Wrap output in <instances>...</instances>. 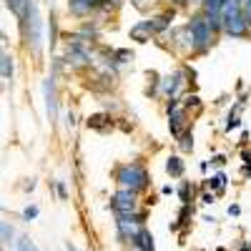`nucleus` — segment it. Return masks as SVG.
<instances>
[{
    "instance_id": "nucleus-10",
    "label": "nucleus",
    "mask_w": 251,
    "mask_h": 251,
    "mask_svg": "<svg viewBox=\"0 0 251 251\" xmlns=\"http://www.w3.org/2000/svg\"><path fill=\"white\" fill-rule=\"evenodd\" d=\"M171 18H174V13H166V15H156V18H151L149 23H151L153 33H161V30L169 28V20H171Z\"/></svg>"
},
{
    "instance_id": "nucleus-7",
    "label": "nucleus",
    "mask_w": 251,
    "mask_h": 251,
    "mask_svg": "<svg viewBox=\"0 0 251 251\" xmlns=\"http://www.w3.org/2000/svg\"><path fill=\"white\" fill-rule=\"evenodd\" d=\"M5 5L20 18V20H25L28 15H30V0H5Z\"/></svg>"
},
{
    "instance_id": "nucleus-14",
    "label": "nucleus",
    "mask_w": 251,
    "mask_h": 251,
    "mask_svg": "<svg viewBox=\"0 0 251 251\" xmlns=\"http://www.w3.org/2000/svg\"><path fill=\"white\" fill-rule=\"evenodd\" d=\"M18 251H38V246H35L30 239H20V241H18Z\"/></svg>"
},
{
    "instance_id": "nucleus-18",
    "label": "nucleus",
    "mask_w": 251,
    "mask_h": 251,
    "mask_svg": "<svg viewBox=\"0 0 251 251\" xmlns=\"http://www.w3.org/2000/svg\"><path fill=\"white\" fill-rule=\"evenodd\" d=\"M116 55L126 63V60H133V53H128V50H116Z\"/></svg>"
},
{
    "instance_id": "nucleus-22",
    "label": "nucleus",
    "mask_w": 251,
    "mask_h": 251,
    "mask_svg": "<svg viewBox=\"0 0 251 251\" xmlns=\"http://www.w3.org/2000/svg\"><path fill=\"white\" fill-rule=\"evenodd\" d=\"M68 251H78V249H75V246H73V244H68Z\"/></svg>"
},
{
    "instance_id": "nucleus-12",
    "label": "nucleus",
    "mask_w": 251,
    "mask_h": 251,
    "mask_svg": "<svg viewBox=\"0 0 251 251\" xmlns=\"http://www.w3.org/2000/svg\"><path fill=\"white\" fill-rule=\"evenodd\" d=\"M13 58L8 55V53H3V78L8 80L10 78V73H13V63H10Z\"/></svg>"
},
{
    "instance_id": "nucleus-5",
    "label": "nucleus",
    "mask_w": 251,
    "mask_h": 251,
    "mask_svg": "<svg viewBox=\"0 0 251 251\" xmlns=\"http://www.w3.org/2000/svg\"><path fill=\"white\" fill-rule=\"evenodd\" d=\"M43 93H46V111H48V116H50V121L55 118V93H53V75L50 78H46V83H43Z\"/></svg>"
},
{
    "instance_id": "nucleus-4",
    "label": "nucleus",
    "mask_w": 251,
    "mask_h": 251,
    "mask_svg": "<svg viewBox=\"0 0 251 251\" xmlns=\"http://www.w3.org/2000/svg\"><path fill=\"white\" fill-rule=\"evenodd\" d=\"M111 206H113L116 216H131V214H136V208H138V203H136V191L118 188V191L113 194Z\"/></svg>"
},
{
    "instance_id": "nucleus-8",
    "label": "nucleus",
    "mask_w": 251,
    "mask_h": 251,
    "mask_svg": "<svg viewBox=\"0 0 251 251\" xmlns=\"http://www.w3.org/2000/svg\"><path fill=\"white\" fill-rule=\"evenodd\" d=\"M96 5H98V0H71V3H68L73 15H88Z\"/></svg>"
},
{
    "instance_id": "nucleus-6",
    "label": "nucleus",
    "mask_w": 251,
    "mask_h": 251,
    "mask_svg": "<svg viewBox=\"0 0 251 251\" xmlns=\"http://www.w3.org/2000/svg\"><path fill=\"white\" fill-rule=\"evenodd\" d=\"M131 244H133V249H141V251H156V249H153V236H151L149 228H141L138 236H136Z\"/></svg>"
},
{
    "instance_id": "nucleus-24",
    "label": "nucleus",
    "mask_w": 251,
    "mask_h": 251,
    "mask_svg": "<svg viewBox=\"0 0 251 251\" xmlns=\"http://www.w3.org/2000/svg\"><path fill=\"white\" fill-rule=\"evenodd\" d=\"M133 251H141V249H133Z\"/></svg>"
},
{
    "instance_id": "nucleus-20",
    "label": "nucleus",
    "mask_w": 251,
    "mask_h": 251,
    "mask_svg": "<svg viewBox=\"0 0 251 251\" xmlns=\"http://www.w3.org/2000/svg\"><path fill=\"white\" fill-rule=\"evenodd\" d=\"M239 126V118H228V123H226V131H231V128H236Z\"/></svg>"
},
{
    "instance_id": "nucleus-19",
    "label": "nucleus",
    "mask_w": 251,
    "mask_h": 251,
    "mask_svg": "<svg viewBox=\"0 0 251 251\" xmlns=\"http://www.w3.org/2000/svg\"><path fill=\"white\" fill-rule=\"evenodd\" d=\"M186 106H199V96H188L186 98Z\"/></svg>"
},
{
    "instance_id": "nucleus-9",
    "label": "nucleus",
    "mask_w": 251,
    "mask_h": 251,
    "mask_svg": "<svg viewBox=\"0 0 251 251\" xmlns=\"http://www.w3.org/2000/svg\"><path fill=\"white\" fill-rule=\"evenodd\" d=\"M151 33H153V28H151L149 20H143V23H138V25L131 28V38H133V40H141V43L151 40Z\"/></svg>"
},
{
    "instance_id": "nucleus-13",
    "label": "nucleus",
    "mask_w": 251,
    "mask_h": 251,
    "mask_svg": "<svg viewBox=\"0 0 251 251\" xmlns=\"http://www.w3.org/2000/svg\"><path fill=\"white\" fill-rule=\"evenodd\" d=\"M194 149V136L191 133H183L181 136V151H191Z\"/></svg>"
},
{
    "instance_id": "nucleus-15",
    "label": "nucleus",
    "mask_w": 251,
    "mask_h": 251,
    "mask_svg": "<svg viewBox=\"0 0 251 251\" xmlns=\"http://www.w3.org/2000/svg\"><path fill=\"white\" fill-rule=\"evenodd\" d=\"M103 121H108V116H91L88 118V126H93V128H100V126H103Z\"/></svg>"
},
{
    "instance_id": "nucleus-17",
    "label": "nucleus",
    "mask_w": 251,
    "mask_h": 251,
    "mask_svg": "<svg viewBox=\"0 0 251 251\" xmlns=\"http://www.w3.org/2000/svg\"><path fill=\"white\" fill-rule=\"evenodd\" d=\"M35 216H38V206H28L25 211H23V219H25V221H33Z\"/></svg>"
},
{
    "instance_id": "nucleus-23",
    "label": "nucleus",
    "mask_w": 251,
    "mask_h": 251,
    "mask_svg": "<svg viewBox=\"0 0 251 251\" xmlns=\"http://www.w3.org/2000/svg\"><path fill=\"white\" fill-rule=\"evenodd\" d=\"M241 251H251V246H241Z\"/></svg>"
},
{
    "instance_id": "nucleus-1",
    "label": "nucleus",
    "mask_w": 251,
    "mask_h": 251,
    "mask_svg": "<svg viewBox=\"0 0 251 251\" xmlns=\"http://www.w3.org/2000/svg\"><path fill=\"white\" fill-rule=\"evenodd\" d=\"M221 15H224V30H226L228 35H236V38L246 35V30H249V18H246V13H244L241 0H226Z\"/></svg>"
},
{
    "instance_id": "nucleus-16",
    "label": "nucleus",
    "mask_w": 251,
    "mask_h": 251,
    "mask_svg": "<svg viewBox=\"0 0 251 251\" xmlns=\"http://www.w3.org/2000/svg\"><path fill=\"white\" fill-rule=\"evenodd\" d=\"M10 239H13V228L8 221H3V244H10Z\"/></svg>"
},
{
    "instance_id": "nucleus-21",
    "label": "nucleus",
    "mask_w": 251,
    "mask_h": 251,
    "mask_svg": "<svg viewBox=\"0 0 251 251\" xmlns=\"http://www.w3.org/2000/svg\"><path fill=\"white\" fill-rule=\"evenodd\" d=\"M149 3H153V0H133V5H138V8H146Z\"/></svg>"
},
{
    "instance_id": "nucleus-2",
    "label": "nucleus",
    "mask_w": 251,
    "mask_h": 251,
    "mask_svg": "<svg viewBox=\"0 0 251 251\" xmlns=\"http://www.w3.org/2000/svg\"><path fill=\"white\" fill-rule=\"evenodd\" d=\"M118 183L121 188H128V191H141V188L149 186V174H146L138 163H128L118 169Z\"/></svg>"
},
{
    "instance_id": "nucleus-11",
    "label": "nucleus",
    "mask_w": 251,
    "mask_h": 251,
    "mask_svg": "<svg viewBox=\"0 0 251 251\" xmlns=\"http://www.w3.org/2000/svg\"><path fill=\"white\" fill-rule=\"evenodd\" d=\"M166 171H169L171 176H176V178H178V176L183 174V161H181L178 156H171V158H169V163H166Z\"/></svg>"
},
{
    "instance_id": "nucleus-3",
    "label": "nucleus",
    "mask_w": 251,
    "mask_h": 251,
    "mask_svg": "<svg viewBox=\"0 0 251 251\" xmlns=\"http://www.w3.org/2000/svg\"><path fill=\"white\" fill-rule=\"evenodd\" d=\"M188 28H191V43H194V48L206 50L208 43H211V33H214L211 25H208V20L203 15H196L191 23H188Z\"/></svg>"
}]
</instances>
